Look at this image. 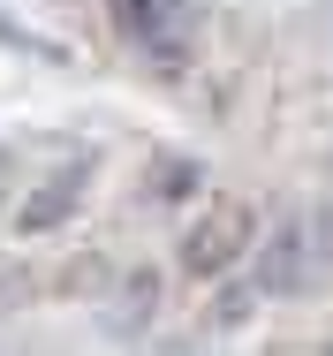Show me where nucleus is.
Here are the masks:
<instances>
[{"instance_id":"nucleus-2","label":"nucleus","mask_w":333,"mask_h":356,"mask_svg":"<svg viewBox=\"0 0 333 356\" xmlns=\"http://www.w3.org/2000/svg\"><path fill=\"white\" fill-rule=\"evenodd\" d=\"M295 258H303V235L288 227V235H280V243H273V250H266V288H280V296H295V288L311 281V273H303Z\"/></svg>"},{"instance_id":"nucleus-1","label":"nucleus","mask_w":333,"mask_h":356,"mask_svg":"<svg viewBox=\"0 0 333 356\" xmlns=\"http://www.w3.org/2000/svg\"><path fill=\"white\" fill-rule=\"evenodd\" d=\"M243 243H250V213H243V205H212V213L182 235V266H190V273H220V266L243 258Z\"/></svg>"},{"instance_id":"nucleus-3","label":"nucleus","mask_w":333,"mask_h":356,"mask_svg":"<svg viewBox=\"0 0 333 356\" xmlns=\"http://www.w3.org/2000/svg\"><path fill=\"white\" fill-rule=\"evenodd\" d=\"M152 15H159L152 0H114V23H122L129 38H159V23H152Z\"/></svg>"}]
</instances>
